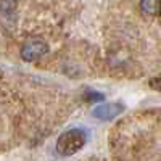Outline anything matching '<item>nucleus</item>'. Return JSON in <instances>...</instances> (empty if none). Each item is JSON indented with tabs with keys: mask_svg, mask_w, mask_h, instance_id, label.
Returning a JSON list of instances; mask_svg holds the SVG:
<instances>
[{
	"mask_svg": "<svg viewBox=\"0 0 161 161\" xmlns=\"http://www.w3.org/2000/svg\"><path fill=\"white\" fill-rule=\"evenodd\" d=\"M87 134L82 129H69L63 132L57 140V152L61 156H71L86 145Z\"/></svg>",
	"mask_w": 161,
	"mask_h": 161,
	"instance_id": "nucleus-1",
	"label": "nucleus"
},
{
	"mask_svg": "<svg viewBox=\"0 0 161 161\" xmlns=\"http://www.w3.org/2000/svg\"><path fill=\"white\" fill-rule=\"evenodd\" d=\"M47 52H48V45L44 40L31 39V40H26L24 45L21 47V58L26 61H34L42 55H45Z\"/></svg>",
	"mask_w": 161,
	"mask_h": 161,
	"instance_id": "nucleus-2",
	"label": "nucleus"
},
{
	"mask_svg": "<svg viewBox=\"0 0 161 161\" xmlns=\"http://www.w3.org/2000/svg\"><path fill=\"white\" fill-rule=\"evenodd\" d=\"M123 111H124V105H121V103H105V105L97 106V108L92 111V116L100 119V121H111Z\"/></svg>",
	"mask_w": 161,
	"mask_h": 161,
	"instance_id": "nucleus-3",
	"label": "nucleus"
},
{
	"mask_svg": "<svg viewBox=\"0 0 161 161\" xmlns=\"http://www.w3.org/2000/svg\"><path fill=\"white\" fill-rule=\"evenodd\" d=\"M16 11V0H0V15L3 19H15Z\"/></svg>",
	"mask_w": 161,
	"mask_h": 161,
	"instance_id": "nucleus-4",
	"label": "nucleus"
},
{
	"mask_svg": "<svg viewBox=\"0 0 161 161\" xmlns=\"http://www.w3.org/2000/svg\"><path fill=\"white\" fill-rule=\"evenodd\" d=\"M140 10L145 15H155L158 10V2L156 0H140Z\"/></svg>",
	"mask_w": 161,
	"mask_h": 161,
	"instance_id": "nucleus-5",
	"label": "nucleus"
},
{
	"mask_svg": "<svg viewBox=\"0 0 161 161\" xmlns=\"http://www.w3.org/2000/svg\"><path fill=\"white\" fill-rule=\"evenodd\" d=\"M84 98L87 102H103L105 100V95L100 92H95V90H89L84 93Z\"/></svg>",
	"mask_w": 161,
	"mask_h": 161,
	"instance_id": "nucleus-6",
	"label": "nucleus"
},
{
	"mask_svg": "<svg viewBox=\"0 0 161 161\" xmlns=\"http://www.w3.org/2000/svg\"><path fill=\"white\" fill-rule=\"evenodd\" d=\"M150 87L155 89V90H161V76L159 77H155L150 80Z\"/></svg>",
	"mask_w": 161,
	"mask_h": 161,
	"instance_id": "nucleus-7",
	"label": "nucleus"
},
{
	"mask_svg": "<svg viewBox=\"0 0 161 161\" xmlns=\"http://www.w3.org/2000/svg\"><path fill=\"white\" fill-rule=\"evenodd\" d=\"M159 21H161V5H159Z\"/></svg>",
	"mask_w": 161,
	"mask_h": 161,
	"instance_id": "nucleus-8",
	"label": "nucleus"
}]
</instances>
